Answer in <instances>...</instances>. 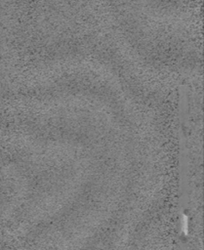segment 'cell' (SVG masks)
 I'll return each instance as SVG.
<instances>
[{"label":"cell","mask_w":204,"mask_h":250,"mask_svg":"<svg viewBox=\"0 0 204 250\" xmlns=\"http://www.w3.org/2000/svg\"><path fill=\"white\" fill-rule=\"evenodd\" d=\"M182 225H183V229H184V233H187V225H188V224H187V217H186V216L184 217V220H183Z\"/></svg>","instance_id":"cell-1"}]
</instances>
